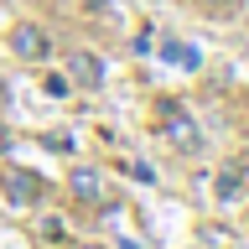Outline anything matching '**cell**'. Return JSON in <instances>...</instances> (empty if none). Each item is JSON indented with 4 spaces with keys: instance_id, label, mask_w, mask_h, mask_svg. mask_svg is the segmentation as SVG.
Segmentation results:
<instances>
[{
    "instance_id": "obj_1",
    "label": "cell",
    "mask_w": 249,
    "mask_h": 249,
    "mask_svg": "<svg viewBox=\"0 0 249 249\" xmlns=\"http://www.w3.org/2000/svg\"><path fill=\"white\" fill-rule=\"evenodd\" d=\"M0 187H5L11 208H31V202H42V192H47V182L36 177V171H26V166H11L5 177H0Z\"/></svg>"
},
{
    "instance_id": "obj_2",
    "label": "cell",
    "mask_w": 249,
    "mask_h": 249,
    "mask_svg": "<svg viewBox=\"0 0 249 249\" xmlns=\"http://www.w3.org/2000/svg\"><path fill=\"white\" fill-rule=\"evenodd\" d=\"M11 47L21 62H47V52H52V42H47V31L36 26V21H21V26L11 31Z\"/></svg>"
},
{
    "instance_id": "obj_3",
    "label": "cell",
    "mask_w": 249,
    "mask_h": 249,
    "mask_svg": "<svg viewBox=\"0 0 249 249\" xmlns=\"http://www.w3.org/2000/svg\"><path fill=\"white\" fill-rule=\"evenodd\" d=\"M166 135L177 140V151H197V124L187 120V114H182L177 104L166 109Z\"/></svg>"
},
{
    "instance_id": "obj_4",
    "label": "cell",
    "mask_w": 249,
    "mask_h": 249,
    "mask_svg": "<svg viewBox=\"0 0 249 249\" xmlns=\"http://www.w3.org/2000/svg\"><path fill=\"white\" fill-rule=\"evenodd\" d=\"M68 187H73L78 202H104V182H99V171H93V166H78L73 177H68Z\"/></svg>"
},
{
    "instance_id": "obj_5",
    "label": "cell",
    "mask_w": 249,
    "mask_h": 249,
    "mask_svg": "<svg viewBox=\"0 0 249 249\" xmlns=\"http://www.w3.org/2000/svg\"><path fill=\"white\" fill-rule=\"evenodd\" d=\"M73 78H78V83H93V89H99V83H104V62L93 57V52H78V57H73Z\"/></svg>"
},
{
    "instance_id": "obj_6",
    "label": "cell",
    "mask_w": 249,
    "mask_h": 249,
    "mask_svg": "<svg viewBox=\"0 0 249 249\" xmlns=\"http://www.w3.org/2000/svg\"><path fill=\"white\" fill-rule=\"evenodd\" d=\"M213 192H218L223 202L239 197V166H223V171H218V177H213Z\"/></svg>"
},
{
    "instance_id": "obj_7",
    "label": "cell",
    "mask_w": 249,
    "mask_h": 249,
    "mask_svg": "<svg viewBox=\"0 0 249 249\" xmlns=\"http://www.w3.org/2000/svg\"><path fill=\"white\" fill-rule=\"evenodd\" d=\"M36 239H42V244H62V239H68L62 218H42V223H36Z\"/></svg>"
},
{
    "instance_id": "obj_8",
    "label": "cell",
    "mask_w": 249,
    "mask_h": 249,
    "mask_svg": "<svg viewBox=\"0 0 249 249\" xmlns=\"http://www.w3.org/2000/svg\"><path fill=\"white\" fill-rule=\"evenodd\" d=\"M166 62H177V68H197V52L187 42H166Z\"/></svg>"
},
{
    "instance_id": "obj_9",
    "label": "cell",
    "mask_w": 249,
    "mask_h": 249,
    "mask_svg": "<svg viewBox=\"0 0 249 249\" xmlns=\"http://www.w3.org/2000/svg\"><path fill=\"white\" fill-rule=\"evenodd\" d=\"M202 11H233V5H239V0H197Z\"/></svg>"
},
{
    "instance_id": "obj_10",
    "label": "cell",
    "mask_w": 249,
    "mask_h": 249,
    "mask_svg": "<svg viewBox=\"0 0 249 249\" xmlns=\"http://www.w3.org/2000/svg\"><path fill=\"white\" fill-rule=\"evenodd\" d=\"M11 151V130H5V124H0V156Z\"/></svg>"
},
{
    "instance_id": "obj_11",
    "label": "cell",
    "mask_w": 249,
    "mask_h": 249,
    "mask_svg": "<svg viewBox=\"0 0 249 249\" xmlns=\"http://www.w3.org/2000/svg\"><path fill=\"white\" fill-rule=\"evenodd\" d=\"M239 182H244V187H249V161H244V166H239Z\"/></svg>"
},
{
    "instance_id": "obj_12",
    "label": "cell",
    "mask_w": 249,
    "mask_h": 249,
    "mask_svg": "<svg viewBox=\"0 0 249 249\" xmlns=\"http://www.w3.org/2000/svg\"><path fill=\"white\" fill-rule=\"evenodd\" d=\"M83 5H104V0H83Z\"/></svg>"
},
{
    "instance_id": "obj_13",
    "label": "cell",
    "mask_w": 249,
    "mask_h": 249,
    "mask_svg": "<svg viewBox=\"0 0 249 249\" xmlns=\"http://www.w3.org/2000/svg\"><path fill=\"white\" fill-rule=\"evenodd\" d=\"M83 249H104V244H83Z\"/></svg>"
}]
</instances>
